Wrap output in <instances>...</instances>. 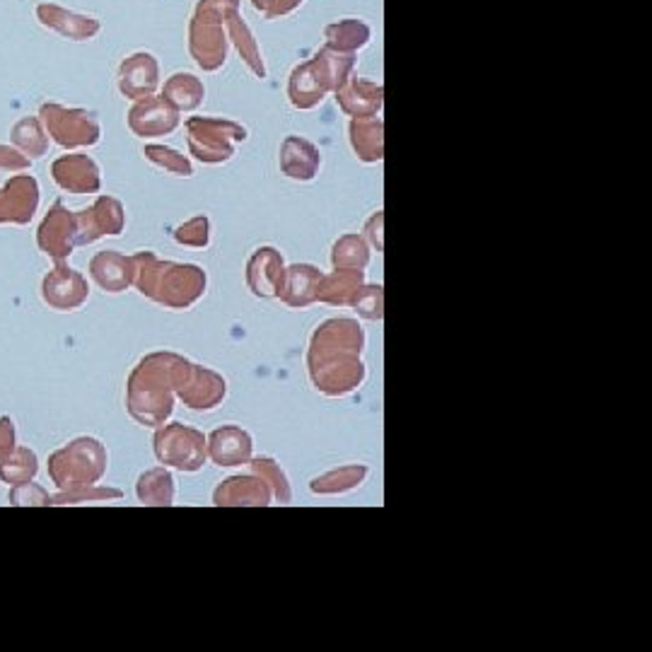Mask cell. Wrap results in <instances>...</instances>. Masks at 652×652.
Returning <instances> with one entry per match:
<instances>
[{"mask_svg":"<svg viewBox=\"0 0 652 652\" xmlns=\"http://www.w3.org/2000/svg\"><path fill=\"white\" fill-rule=\"evenodd\" d=\"M240 8V0H198L189 25V51L206 73L220 71L228 61V29L225 17Z\"/></svg>","mask_w":652,"mask_h":652,"instance_id":"6da1fadb","label":"cell"},{"mask_svg":"<svg viewBox=\"0 0 652 652\" xmlns=\"http://www.w3.org/2000/svg\"><path fill=\"white\" fill-rule=\"evenodd\" d=\"M361 353L346 348H310V377L322 395L346 397L358 389L365 379V365Z\"/></svg>","mask_w":652,"mask_h":652,"instance_id":"7a4b0ae2","label":"cell"},{"mask_svg":"<svg viewBox=\"0 0 652 652\" xmlns=\"http://www.w3.org/2000/svg\"><path fill=\"white\" fill-rule=\"evenodd\" d=\"M189 148L196 160L206 165H222L232 160L234 148L246 141V129L228 119H201L189 123Z\"/></svg>","mask_w":652,"mask_h":652,"instance_id":"3957f363","label":"cell"},{"mask_svg":"<svg viewBox=\"0 0 652 652\" xmlns=\"http://www.w3.org/2000/svg\"><path fill=\"white\" fill-rule=\"evenodd\" d=\"M283 271V256H280L276 246H262L246 264V286L256 298H278Z\"/></svg>","mask_w":652,"mask_h":652,"instance_id":"277c9868","label":"cell"},{"mask_svg":"<svg viewBox=\"0 0 652 652\" xmlns=\"http://www.w3.org/2000/svg\"><path fill=\"white\" fill-rule=\"evenodd\" d=\"M322 271L312 264H292L283 271V283H280L278 298L283 305L292 310H302L314 305L319 292Z\"/></svg>","mask_w":652,"mask_h":652,"instance_id":"5b68a950","label":"cell"},{"mask_svg":"<svg viewBox=\"0 0 652 652\" xmlns=\"http://www.w3.org/2000/svg\"><path fill=\"white\" fill-rule=\"evenodd\" d=\"M385 89L379 83L365 81V77H348V81L336 89L339 107L353 119H370L377 117L382 102H385Z\"/></svg>","mask_w":652,"mask_h":652,"instance_id":"8992f818","label":"cell"},{"mask_svg":"<svg viewBox=\"0 0 652 652\" xmlns=\"http://www.w3.org/2000/svg\"><path fill=\"white\" fill-rule=\"evenodd\" d=\"M208 452L218 467H240L252 462L254 440L238 425H222V428L210 433Z\"/></svg>","mask_w":652,"mask_h":652,"instance_id":"52a82bcc","label":"cell"},{"mask_svg":"<svg viewBox=\"0 0 652 652\" xmlns=\"http://www.w3.org/2000/svg\"><path fill=\"white\" fill-rule=\"evenodd\" d=\"M322 157L317 145H312L307 138L288 136L280 145V172L295 182H312L319 174Z\"/></svg>","mask_w":652,"mask_h":652,"instance_id":"ba28073f","label":"cell"},{"mask_svg":"<svg viewBox=\"0 0 652 652\" xmlns=\"http://www.w3.org/2000/svg\"><path fill=\"white\" fill-rule=\"evenodd\" d=\"M213 500H216L218 508H225V505H256V508H264V505H271L274 493L262 476H230L222 481Z\"/></svg>","mask_w":652,"mask_h":652,"instance_id":"9c48e42d","label":"cell"},{"mask_svg":"<svg viewBox=\"0 0 652 652\" xmlns=\"http://www.w3.org/2000/svg\"><path fill=\"white\" fill-rule=\"evenodd\" d=\"M179 111L167 99H145L141 107L131 111V129L145 136H165L177 129Z\"/></svg>","mask_w":652,"mask_h":652,"instance_id":"30bf717a","label":"cell"},{"mask_svg":"<svg viewBox=\"0 0 652 652\" xmlns=\"http://www.w3.org/2000/svg\"><path fill=\"white\" fill-rule=\"evenodd\" d=\"M225 29H228V41L234 47V51L240 53V59L246 63L256 77H266V65L262 59V51H258V44L254 39V32L250 25L242 20L240 8H234L225 17Z\"/></svg>","mask_w":652,"mask_h":652,"instance_id":"8fae6325","label":"cell"},{"mask_svg":"<svg viewBox=\"0 0 652 652\" xmlns=\"http://www.w3.org/2000/svg\"><path fill=\"white\" fill-rule=\"evenodd\" d=\"M314 73L322 81L326 93H336L348 77H351L355 69V53H346V51H336L331 47H324L317 51V56L310 61Z\"/></svg>","mask_w":652,"mask_h":652,"instance_id":"7c38bea8","label":"cell"},{"mask_svg":"<svg viewBox=\"0 0 652 652\" xmlns=\"http://www.w3.org/2000/svg\"><path fill=\"white\" fill-rule=\"evenodd\" d=\"M348 141H351L353 150L361 162H379L385 155V138H382V119H353L348 123Z\"/></svg>","mask_w":652,"mask_h":652,"instance_id":"4fadbf2b","label":"cell"},{"mask_svg":"<svg viewBox=\"0 0 652 652\" xmlns=\"http://www.w3.org/2000/svg\"><path fill=\"white\" fill-rule=\"evenodd\" d=\"M329 95L324 89L322 81L314 73L312 63L305 61L300 63L295 71L290 73V81H288V99L292 107L298 109H314L324 102V97Z\"/></svg>","mask_w":652,"mask_h":652,"instance_id":"5bb4252c","label":"cell"},{"mask_svg":"<svg viewBox=\"0 0 652 652\" xmlns=\"http://www.w3.org/2000/svg\"><path fill=\"white\" fill-rule=\"evenodd\" d=\"M363 286H365L363 271H346V268H336L331 276H322L317 300L334 307L351 305L353 298L358 295V290Z\"/></svg>","mask_w":652,"mask_h":652,"instance_id":"9a60e30c","label":"cell"},{"mask_svg":"<svg viewBox=\"0 0 652 652\" xmlns=\"http://www.w3.org/2000/svg\"><path fill=\"white\" fill-rule=\"evenodd\" d=\"M324 37H326V47H331L336 51L355 53L358 49L365 47L370 37H373V29H370V25H365L363 20L346 17L326 27Z\"/></svg>","mask_w":652,"mask_h":652,"instance_id":"2e32d148","label":"cell"},{"mask_svg":"<svg viewBox=\"0 0 652 652\" xmlns=\"http://www.w3.org/2000/svg\"><path fill=\"white\" fill-rule=\"evenodd\" d=\"M206 87L191 73H177L165 83V99L177 111H196L204 105Z\"/></svg>","mask_w":652,"mask_h":652,"instance_id":"e0dca14e","label":"cell"},{"mask_svg":"<svg viewBox=\"0 0 652 652\" xmlns=\"http://www.w3.org/2000/svg\"><path fill=\"white\" fill-rule=\"evenodd\" d=\"M367 474L370 469L365 464H346L314 479L310 483V491L317 493V496H339V493H348L361 486Z\"/></svg>","mask_w":652,"mask_h":652,"instance_id":"ac0fdd59","label":"cell"},{"mask_svg":"<svg viewBox=\"0 0 652 652\" xmlns=\"http://www.w3.org/2000/svg\"><path fill=\"white\" fill-rule=\"evenodd\" d=\"M121 73H123V89L133 83L136 87L131 89V95H143L155 89L157 77H160V65H157V61L150 53H133L129 56V61L123 63Z\"/></svg>","mask_w":652,"mask_h":652,"instance_id":"d6986e66","label":"cell"},{"mask_svg":"<svg viewBox=\"0 0 652 652\" xmlns=\"http://www.w3.org/2000/svg\"><path fill=\"white\" fill-rule=\"evenodd\" d=\"M194 377H196L194 395H184V401L191 409H198V411L216 409L225 399V379L218 373H213V370H206L201 365L194 367Z\"/></svg>","mask_w":652,"mask_h":652,"instance_id":"ffe728a7","label":"cell"},{"mask_svg":"<svg viewBox=\"0 0 652 652\" xmlns=\"http://www.w3.org/2000/svg\"><path fill=\"white\" fill-rule=\"evenodd\" d=\"M370 252H373V246L361 234H343L334 244L331 264L334 268H346V271H363L370 264Z\"/></svg>","mask_w":652,"mask_h":652,"instance_id":"44dd1931","label":"cell"},{"mask_svg":"<svg viewBox=\"0 0 652 652\" xmlns=\"http://www.w3.org/2000/svg\"><path fill=\"white\" fill-rule=\"evenodd\" d=\"M252 469H254V474L262 476L266 481V486L271 488L276 503H288L290 500L288 479L283 474V469L278 467L276 459H271V457H254L252 459Z\"/></svg>","mask_w":652,"mask_h":652,"instance_id":"7402d4cb","label":"cell"},{"mask_svg":"<svg viewBox=\"0 0 652 652\" xmlns=\"http://www.w3.org/2000/svg\"><path fill=\"white\" fill-rule=\"evenodd\" d=\"M351 307L361 314L363 319H382V286H363L353 298Z\"/></svg>","mask_w":652,"mask_h":652,"instance_id":"603a6c76","label":"cell"},{"mask_svg":"<svg viewBox=\"0 0 652 652\" xmlns=\"http://www.w3.org/2000/svg\"><path fill=\"white\" fill-rule=\"evenodd\" d=\"M174 238L186 244V246H208L210 242V222L206 216H196L189 222H184L182 228L177 230Z\"/></svg>","mask_w":652,"mask_h":652,"instance_id":"cb8c5ba5","label":"cell"},{"mask_svg":"<svg viewBox=\"0 0 652 652\" xmlns=\"http://www.w3.org/2000/svg\"><path fill=\"white\" fill-rule=\"evenodd\" d=\"M145 153H148V157H150V160L155 165H160L162 170H167V172H174L179 177H189L191 174V162L186 160V157L179 155L177 150H170V148H148Z\"/></svg>","mask_w":652,"mask_h":652,"instance_id":"d4e9b609","label":"cell"},{"mask_svg":"<svg viewBox=\"0 0 652 652\" xmlns=\"http://www.w3.org/2000/svg\"><path fill=\"white\" fill-rule=\"evenodd\" d=\"M252 3L266 20H278L295 13L302 0H252Z\"/></svg>","mask_w":652,"mask_h":652,"instance_id":"484cf974","label":"cell"},{"mask_svg":"<svg viewBox=\"0 0 652 652\" xmlns=\"http://www.w3.org/2000/svg\"><path fill=\"white\" fill-rule=\"evenodd\" d=\"M365 228H373V230H375L373 234L377 238V252H379V250H382V210L377 213V216H375L373 220H367Z\"/></svg>","mask_w":652,"mask_h":652,"instance_id":"4316f807","label":"cell"}]
</instances>
